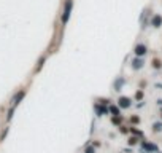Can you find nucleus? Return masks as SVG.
<instances>
[{
  "instance_id": "f257e3e1",
  "label": "nucleus",
  "mask_w": 162,
  "mask_h": 153,
  "mask_svg": "<svg viewBox=\"0 0 162 153\" xmlns=\"http://www.w3.org/2000/svg\"><path fill=\"white\" fill-rule=\"evenodd\" d=\"M70 11H72V0H68L65 3V10H64V16H62V23H67L68 16H70Z\"/></svg>"
},
{
  "instance_id": "f03ea898",
  "label": "nucleus",
  "mask_w": 162,
  "mask_h": 153,
  "mask_svg": "<svg viewBox=\"0 0 162 153\" xmlns=\"http://www.w3.org/2000/svg\"><path fill=\"white\" fill-rule=\"evenodd\" d=\"M145 53H146V48H145L143 45L135 46V54H140V56H142V54H145Z\"/></svg>"
},
{
  "instance_id": "7ed1b4c3",
  "label": "nucleus",
  "mask_w": 162,
  "mask_h": 153,
  "mask_svg": "<svg viewBox=\"0 0 162 153\" xmlns=\"http://www.w3.org/2000/svg\"><path fill=\"white\" fill-rule=\"evenodd\" d=\"M129 99L127 97H121V101H119V104H121V107H129Z\"/></svg>"
},
{
  "instance_id": "20e7f679",
  "label": "nucleus",
  "mask_w": 162,
  "mask_h": 153,
  "mask_svg": "<svg viewBox=\"0 0 162 153\" xmlns=\"http://www.w3.org/2000/svg\"><path fill=\"white\" fill-rule=\"evenodd\" d=\"M160 21H162V18H160V16H156V18H154V21H153V24L157 27V26L160 24Z\"/></svg>"
},
{
  "instance_id": "39448f33",
  "label": "nucleus",
  "mask_w": 162,
  "mask_h": 153,
  "mask_svg": "<svg viewBox=\"0 0 162 153\" xmlns=\"http://www.w3.org/2000/svg\"><path fill=\"white\" fill-rule=\"evenodd\" d=\"M22 96H24V91H21V93H19V94L15 97V101H13V102H15V104H18V102L21 101V97H22Z\"/></svg>"
},
{
  "instance_id": "423d86ee",
  "label": "nucleus",
  "mask_w": 162,
  "mask_h": 153,
  "mask_svg": "<svg viewBox=\"0 0 162 153\" xmlns=\"http://www.w3.org/2000/svg\"><path fill=\"white\" fill-rule=\"evenodd\" d=\"M86 153H92V148H89V150H86Z\"/></svg>"
}]
</instances>
